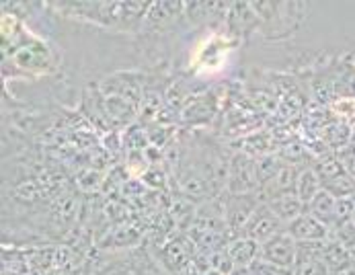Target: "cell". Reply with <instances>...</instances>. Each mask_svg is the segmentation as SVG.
<instances>
[{
  "mask_svg": "<svg viewBox=\"0 0 355 275\" xmlns=\"http://www.w3.org/2000/svg\"><path fill=\"white\" fill-rule=\"evenodd\" d=\"M228 185L230 193H253L257 187H261L257 177V163H251L247 157H236L230 168Z\"/></svg>",
  "mask_w": 355,
  "mask_h": 275,
  "instance_id": "5b68a950",
  "label": "cell"
},
{
  "mask_svg": "<svg viewBox=\"0 0 355 275\" xmlns=\"http://www.w3.org/2000/svg\"><path fill=\"white\" fill-rule=\"evenodd\" d=\"M193 247V240H187V238H175V240H168L166 247H164V257H166V265L168 269H183L187 267L189 259H191V249Z\"/></svg>",
  "mask_w": 355,
  "mask_h": 275,
  "instance_id": "30bf717a",
  "label": "cell"
},
{
  "mask_svg": "<svg viewBox=\"0 0 355 275\" xmlns=\"http://www.w3.org/2000/svg\"><path fill=\"white\" fill-rule=\"evenodd\" d=\"M343 166L347 168V172H349V175L355 179V152H354V157H349V159H345V161H343Z\"/></svg>",
  "mask_w": 355,
  "mask_h": 275,
  "instance_id": "7c38bea8",
  "label": "cell"
},
{
  "mask_svg": "<svg viewBox=\"0 0 355 275\" xmlns=\"http://www.w3.org/2000/svg\"><path fill=\"white\" fill-rule=\"evenodd\" d=\"M263 204L259 193H230L228 202L222 204L224 208V220L230 234L243 236L247 224L254 214V210Z\"/></svg>",
  "mask_w": 355,
  "mask_h": 275,
  "instance_id": "7a4b0ae2",
  "label": "cell"
},
{
  "mask_svg": "<svg viewBox=\"0 0 355 275\" xmlns=\"http://www.w3.org/2000/svg\"><path fill=\"white\" fill-rule=\"evenodd\" d=\"M271 212L284 222L286 226L290 222H294L296 218H300L302 214H306V206L300 202V197L296 193H286V195H277L269 202H265Z\"/></svg>",
  "mask_w": 355,
  "mask_h": 275,
  "instance_id": "9c48e42d",
  "label": "cell"
},
{
  "mask_svg": "<svg viewBox=\"0 0 355 275\" xmlns=\"http://www.w3.org/2000/svg\"><path fill=\"white\" fill-rule=\"evenodd\" d=\"M322 191L320 179L316 175L314 168H304L302 172H298V181H296V195L300 197V202L308 206L318 193Z\"/></svg>",
  "mask_w": 355,
  "mask_h": 275,
  "instance_id": "8fae6325",
  "label": "cell"
},
{
  "mask_svg": "<svg viewBox=\"0 0 355 275\" xmlns=\"http://www.w3.org/2000/svg\"><path fill=\"white\" fill-rule=\"evenodd\" d=\"M284 230H286V224L271 212V208L267 204H261L254 210L253 216H251V220L247 224L243 236H247V238H251L254 242L263 245V242H267L269 238H273L275 234H279Z\"/></svg>",
  "mask_w": 355,
  "mask_h": 275,
  "instance_id": "3957f363",
  "label": "cell"
},
{
  "mask_svg": "<svg viewBox=\"0 0 355 275\" xmlns=\"http://www.w3.org/2000/svg\"><path fill=\"white\" fill-rule=\"evenodd\" d=\"M320 249L322 242H298V259L292 275H331Z\"/></svg>",
  "mask_w": 355,
  "mask_h": 275,
  "instance_id": "277c9868",
  "label": "cell"
},
{
  "mask_svg": "<svg viewBox=\"0 0 355 275\" xmlns=\"http://www.w3.org/2000/svg\"><path fill=\"white\" fill-rule=\"evenodd\" d=\"M296 259H298V242L294 240L292 234H288V230L263 242L259 251V261L279 267V269H288V272L294 269Z\"/></svg>",
  "mask_w": 355,
  "mask_h": 275,
  "instance_id": "6da1fadb",
  "label": "cell"
},
{
  "mask_svg": "<svg viewBox=\"0 0 355 275\" xmlns=\"http://www.w3.org/2000/svg\"><path fill=\"white\" fill-rule=\"evenodd\" d=\"M286 230H288V234L294 236L296 242H324L331 232L322 222H318L310 214H302L300 218L290 222L286 226Z\"/></svg>",
  "mask_w": 355,
  "mask_h": 275,
  "instance_id": "8992f818",
  "label": "cell"
},
{
  "mask_svg": "<svg viewBox=\"0 0 355 275\" xmlns=\"http://www.w3.org/2000/svg\"><path fill=\"white\" fill-rule=\"evenodd\" d=\"M306 214L314 216L318 222H322L329 230L337 228L339 220H337V197H333L329 191H320L308 206H306Z\"/></svg>",
  "mask_w": 355,
  "mask_h": 275,
  "instance_id": "52a82bcc",
  "label": "cell"
},
{
  "mask_svg": "<svg viewBox=\"0 0 355 275\" xmlns=\"http://www.w3.org/2000/svg\"><path fill=\"white\" fill-rule=\"evenodd\" d=\"M259 251H261V245L251 240V238H247V236H234L228 242V253H230L236 269L251 267L253 263H257L259 261Z\"/></svg>",
  "mask_w": 355,
  "mask_h": 275,
  "instance_id": "ba28073f",
  "label": "cell"
}]
</instances>
